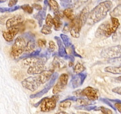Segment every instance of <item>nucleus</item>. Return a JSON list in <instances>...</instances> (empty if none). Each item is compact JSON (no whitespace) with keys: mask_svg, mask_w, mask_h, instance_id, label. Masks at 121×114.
<instances>
[{"mask_svg":"<svg viewBox=\"0 0 121 114\" xmlns=\"http://www.w3.org/2000/svg\"><path fill=\"white\" fill-rule=\"evenodd\" d=\"M112 7L113 4L112 1L109 0L99 3L90 11L86 23L88 25L92 26L99 23L106 17L108 12L112 9Z\"/></svg>","mask_w":121,"mask_h":114,"instance_id":"f257e3e1","label":"nucleus"},{"mask_svg":"<svg viewBox=\"0 0 121 114\" xmlns=\"http://www.w3.org/2000/svg\"><path fill=\"white\" fill-rule=\"evenodd\" d=\"M26 40L22 36H18L14 40L11 51V56L13 59H17L25 51L26 46Z\"/></svg>","mask_w":121,"mask_h":114,"instance_id":"f03ea898","label":"nucleus"},{"mask_svg":"<svg viewBox=\"0 0 121 114\" xmlns=\"http://www.w3.org/2000/svg\"><path fill=\"white\" fill-rule=\"evenodd\" d=\"M59 96L57 95H54L51 97H45L40 104L41 111L46 112L54 110L56 107L57 102L59 100Z\"/></svg>","mask_w":121,"mask_h":114,"instance_id":"7ed1b4c3","label":"nucleus"},{"mask_svg":"<svg viewBox=\"0 0 121 114\" xmlns=\"http://www.w3.org/2000/svg\"><path fill=\"white\" fill-rule=\"evenodd\" d=\"M21 84L25 89L30 91H34L38 89L41 84L39 76H30L25 78L22 82Z\"/></svg>","mask_w":121,"mask_h":114,"instance_id":"20e7f679","label":"nucleus"},{"mask_svg":"<svg viewBox=\"0 0 121 114\" xmlns=\"http://www.w3.org/2000/svg\"><path fill=\"white\" fill-rule=\"evenodd\" d=\"M100 55L103 58L109 59L121 57V45H117L104 49L100 53Z\"/></svg>","mask_w":121,"mask_h":114,"instance_id":"39448f33","label":"nucleus"},{"mask_svg":"<svg viewBox=\"0 0 121 114\" xmlns=\"http://www.w3.org/2000/svg\"><path fill=\"white\" fill-rule=\"evenodd\" d=\"M120 25L119 20L117 18L112 17L111 19V21H106V28L105 31V36L106 38H109L112 34H114L117 32V29Z\"/></svg>","mask_w":121,"mask_h":114,"instance_id":"423d86ee","label":"nucleus"},{"mask_svg":"<svg viewBox=\"0 0 121 114\" xmlns=\"http://www.w3.org/2000/svg\"><path fill=\"white\" fill-rule=\"evenodd\" d=\"M69 76L66 73L61 74L59 77V80L55 85H54L53 89V93L54 95H58L63 91L68 83Z\"/></svg>","mask_w":121,"mask_h":114,"instance_id":"0eeeda50","label":"nucleus"},{"mask_svg":"<svg viewBox=\"0 0 121 114\" xmlns=\"http://www.w3.org/2000/svg\"><path fill=\"white\" fill-rule=\"evenodd\" d=\"M82 94L83 97H86L92 102L98 100L100 96V93L98 89L90 86L87 87L82 90Z\"/></svg>","mask_w":121,"mask_h":114,"instance_id":"6e6552de","label":"nucleus"},{"mask_svg":"<svg viewBox=\"0 0 121 114\" xmlns=\"http://www.w3.org/2000/svg\"><path fill=\"white\" fill-rule=\"evenodd\" d=\"M82 27V26L79 21V16L75 17L74 19L72 20V22L70 24V33L71 36L76 39L79 38L80 36V32Z\"/></svg>","mask_w":121,"mask_h":114,"instance_id":"1a4fd4ad","label":"nucleus"},{"mask_svg":"<svg viewBox=\"0 0 121 114\" xmlns=\"http://www.w3.org/2000/svg\"><path fill=\"white\" fill-rule=\"evenodd\" d=\"M86 77H87V74L83 72L73 75L72 76L70 81V84L72 88L76 89V88L81 86L83 84Z\"/></svg>","mask_w":121,"mask_h":114,"instance_id":"9d476101","label":"nucleus"},{"mask_svg":"<svg viewBox=\"0 0 121 114\" xmlns=\"http://www.w3.org/2000/svg\"><path fill=\"white\" fill-rule=\"evenodd\" d=\"M22 64L24 66H31L37 64H45L47 62V59L43 57H40L39 56L35 57H28L23 59Z\"/></svg>","mask_w":121,"mask_h":114,"instance_id":"9b49d317","label":"nucleus"},{"mask_svg":"<svg viewBox=\"0 0 121 114\" xmlns=\"http://www.w3.org/2000/svg\"><path fill=\"white\" fill-rule=\"evenodd\" d=\"M24 20V17L21 14L16 15L10 19H8L6 21V27L7 28H10L11 27H16L18 25L22 23Z\"/></svg>","mask_w":121,"mask_h":114,"instance_id":"f8f14e48","label":"nucleus"},{"mask_svg":"<svg viewBox=\"0 0 121 114\" xmlns=\"http://www.w3.org/2000/svg\"><path fill=\"white\" fill-rule=\"evenodd\" d=\"M19 31H20V28L18 27H11L10 28H8V30L6 32L4 31L2 32V36L6 41L10 42L13 41L15 37L18 33Z\"/></svg>","mask_w":121,"mask_h":114,"instance_id":"ddd939ff","label":"nucleus"},{"mask_svg":"<svg viewBox=\"0 0 121 114\" xmlns=\"http://www.w3.org/2000/svg\"><path fill=\"white\" fill-rule=\"evenodd\" d=\"M46 70L45 64H37L30 66L27 70V73L30 75L40 74Z\"/></svg>","mask_w":121,"mask_h":114,"instance_id":"4468645a","label":"nucleus"},{"mask_svg":"<svg viewBox=\"0 0 121 114\" xmlns=\"http://www.w3.org/2000/svg\"><path fill=\"white\" fill-rule=\"evenodd\" d=\"M52 66L53 68L58 70H62L67 66V64L65 60L60 58V57H54L53 61H52Z\"/></svg>","mask_w":121,"mask_h":114,"instance_id":"2eb2a0df","label":"nucleus"},{"mask_svg":"<svg viewBox=\"0 0 121 114\" xmlns=\"http://www.w3.org/2000/svg\"><path fill=\"white\" fill-rule=\"evenodd\" d=\"M54 38L56 40V41L57 44L58 45V47H59L58 53L59 55V57L64 58V57H65L67 55V52H66V48H65V45L63 43L61 38H59V36H56L54 37Z\"/></svg>","mask_w":121,"mask_h":114,"instance_id":"dca6fc26","label":"nucleus"},{"mask_svg":"<svg viewBox=\"0 0 121 114\" xmlns=\"http://www.w3.org/2000/svg\"><path fill=\"white\" fill-rule=\"evenodd\" d=\"M54 72V69H50L48 70H45L43 72H41L39 74V77H40V81H41V84H44L48 81L50 78L52 77V75Z\"/></svg>","mask_w":121,"mask_h":114,"instance_id":"f3484780","label":"nucleus"},{"mask_svg":"<svg viewBox=\"0 0 121 114\" xmlns=\"http://www.w3.org/2000/svg\"><path fill=\"white\" fill-rule=\"evenodd\" d=\"M89 13L90 11L88 7H85L80 12L79 15V19L82 26H83L87 22Z\"/></svg>","mask_w":121,"mask_h":114,"instance_id":"a211bd4d","label":"nucleus"},{"mask_svg":"<svg viewBox=\"0 0 121 114\" xmlns=\"http://www.w3.org/2000/svg\"><path fill=\"white\" fill-rule=\"evenodd\" d=\"M47 7V6L44 5V8H43V9L39 11V13H38L37 14H35V15H34V17L38 20V22H39V26H40V27H41V26H43V20H44V19H46Z\"/></svg>","mask_w":121,"mask_h":114,"instance_id":"6ab92c4d","label":"nucleus"},{"mask_svg":"<svg viewBox=\"0 0 121 114\" xmlns=\"http://www.w3.org/2000/svg\"><path fill=\"white\" fill-rule=\"evenodd\" d=\"M78 0H61L60 5L63 8H72L78 4Z\"/></svg>","mask_w":121,"mask_h":114,"instance_id":"aec40b11","label":"nucleus"},{"mask_svg":"<svg viewBox=\"0 0 121 114\" xmlns=\"http://www.w3.org/2000/svg\"><path fill=\"white\" fill-rule=\"evenodd\" d=\"M104 71L106 72L113 74H121V64L119 66H108L104 68Z\"/></svg>","mask_w":121,"mask_h":114,"instance_id":"412c9836","label":"nucleus"},{"mask_svg":"<svg viewBox=\"0 0 121 114\" xmlns=\"http://www.w3.org/2000/svg\"><path fill=\"white\" fill-rule=\"evenodd\" d=\"M52 86L50 85V84H47L46 86H45V87L41 91H39V92L37 93L34 94V95H31L30 96V98L33 99V98H38V97H41V96H43V95H44L45 94L47 93L48 91H49L50 89L52 87Z\"/></svg>","mask_w":121,"mask_h":114,"instance_id":"4be33fe9","label":"nucleus"},{"mask_svg":"<svg viewBox=\"0 0 121 114\" xmlns=\"http://www.w3.org/2000/svg\"><path fill=\"white\" fill-rule=\"evenodd\" d=\"M35 49H36V43L35 40H30L26 44L24 51L26 53H29L35 51Z\"/></svg>","mask_w":121,"mask_h":114,"instance_id":"5701e85b","label":"nucleus"},{"mask_svg":"<svg viewBox=\"0 0 121 114\" xmlns=\"http://www.w3.org/2000/svg\"><path fill=\"white\" fill-rule=\"evenodd\" d=\"M106 25V21H105L98 27V29L96 30L95 32V36L96 38H101V37L104 36V34H105Z\"/></svg>","mask_w":121,"mask_h":114,"instance_id":"b1692460","label":"nucleus"},{"mask_svg":"<svg viewBox=\"0 0 121 114\" xmlns=\"http://www.w3.org/2000/svg\"><path fill=\"white\" fill-rule=\"evenodd\" d=\"M63 14L65 16H66V17L68 19L70 20H73V19L75 17V15H74V11L72 9V8H67L63 11Z\"/></svg>","mask_w":121,"mask_h":114,"instance_id":"393cba45","label":"nucleus"},{"mask_svg":"<svg viewBox=\"0 0 121 114\" xmlns=\"http://www.w3.org/2000/svg\"><path fill=\"white\" fill-rule=\"evenodd\" d=\"M20 8V6L18 5H15L12 7H0V13H11L19 10Z\"/></svg>","mask_w":121,"mask_h":114,"instance_id":"a878e982","label":"nucleus"},{"mask_svg":"<svg viewBox=\"0 0 121 114\" xmlns=\"http://www.w3.org/2000/svg\"><path fill=\"white\" fill-rule=\"evenodd\" d=\"M60 19H61L56 15H54V18H53V25L54 26V30L56 31L60 30L62 26V22L61 21Z\"/></svg>","mask_w":121,"mask_h":114,"instance_id":"bb28decb","label":"nucleus"},{"mask_svg":"<svg viewBox=\"0 0 121 114\" xmlns=\"http://www.w3.org/2000/svg\"><path fill=\"white\" fill-rule=\"evenodd\" d=\"M76 102L78 104H80V105H89V104H93V103L91 102L92 101L88 99L84 98L83 97H79L78 98H77Z\"/></svg>","mask_w":121,"mask_h":114,"instance_id":"cd10ccee","label":"nucleus"},{"mask_svg":"<svg viewBox=\"0 0 121 114\" xmlns=\"http://www.w3.org/2000/svg\"><path fill=\"white\" fill-rule=\"evenodd\" d=\"M60 38H61V40H62L63 43L65 45V47L69 48L72 45V42H71V40L70 39L69 37L67 35L65 34H60Z\"/></svg>","mask_w":121,"mask_h":114,"instance_id":"c85d7f7f","label":"nucleus"},{"mask_svg":"<svg viewBox=\"0 0 121 114\" xmlns=\"http://www.w3.org/2000/svg\"><path fill=\"white\" fill-rule=\"evenodd\" d=\"M85 70V67L82 64L78 62L73 68V72L75 74H79L83 72Z\"/></svg>","mask_w":121,"mask_h":114,"instance_id":"c756f323","label":"nucleus"},{"mask_svg":"<svg viewBox=\"0 0 121 114\" xmlns=\"http://www.w3.org/2000/svg\"><path fill=\"white\" fill-rule=\"evenodd\" d=\"M71 104L72 103L70 102V100H64L60 102V104H59V109L60 110H66V109L70 108Z\"/></svg>","mask_w":121,"mask_h":114,"instance_id":"7c9ffc66","label":"nucleus"},{"mask_svg":"<svg viewBox=\"0 0 121 114\" xmlns=\"http://www.w3.org/2000/svg\"><path fill=\"white\" fill-rule=\"evenodd\" d=\"M48 4H49L48 6L50 7V10H52L54 11L59 10V8H60L59 4L55 0H48Z\"/></svg>","mask_w":121,"mask_h":114,"instance_id":"2f4dec72","label":"nucleus"},{"mask_svg":"<svg viewBox=\"0 0 121 114\" xmlns=\"http://www.w3.org/2000/svg\"><path fill=\"white\" fill-rule=\"evenodd\" d=\"M110 14L112 17H118L121 15V4L118 5L117 7H116L112 11H111Z\"/></svg>","mask_w":121,"mask_h":114,"instance_id":"473e14b6","label":"nucleus"},{"mask_svg":"<svg viewBox=\"0 0 121 114\" xmlns=\"http://www.w3.org/2000/svg\"><path fill=\"white\" fill-rule=\"evenodd\" d=\"M96 106L95 105H80L78 106H75V109H80V110H88V111H90V110H94L96 108Z\"/></svg>","mask_w":121,"mask_h":114,"instance_id":"72a5a7b5","label":"nucleus"},{"mask_svg":"<svg viewBox=\"0 0 121 114\" xmlns=\"http://www.w3.org/2000/svg\"><path fill=\"white\" fill-rule=\"evenodd\" d=\"M41 32L43 34H46V35L51 34L52 33V27H50V26H47V24L43 25L41 30Z\"/></svg>","mask_w":121,"mask_h":114,"instance_id":"f704fd0d","label":"nucleus"},{"mask_svg":"<svg viewBox=\"0 0 121 114\" xmlns=\"http://www.w3.org/2000/svg\"><path fill=\"white\" fill-rule=\"evenodd\" d=\"M20 8L23 10L25 12L30 14H32L33 12V8L32 7V6H30L29 4L22 5L20 7Z\"/></svg>","mask_w":121,"mask_h":114,"instance_id":"c9c22d12","label":"nucleus"},{"mask_svg":"<svg viewBox=\"0 0 121 114\" xmlns=\"http://www.w3.org/2000/svg\"><path fill=\"white\" fill-rule=\"evenodd\" d=\"M94 110L95 111H98V110H100L102 113L104 114H112V111L110 109H108V108H105V107L103 106H100V107H96L95 109H94Z\"/></svg>","mask_w":121,"mask_h":114,"instance_id":"e433bc0d","label":"nucleus"},{"mask_svg":"<svg viewBox=\"0 0 121 114\" xmlns=\"http://www.w3.org/2000/svg\"><path fill=\"white\" fill-rule=\"evenodd\" d=\"M46 24L50 27H52L53 26V18L51 15V14H48L46 17Z\"/></svg>","mask_w":121,"mask_h":114,"instance_id":"4c0bfd02","label":"nucleus"},{"mask_svg":"<svg viewBox=\"0 0 121 114\" xmlns=\"http://www.w3.org/2000/svg\"><path fill=\"white\" fill-rule=\"evenodd\" d=\"M46 45H47V41L45 39H39L37 40V45L40 48H46Z\"/></svg>","mask_w":121,"mask_h":114,"instance_id":"58836bf2","label":"nucleus"},{"mask_svg":"<svg viewBox=\"0 0 121 114\" xmlns=\"http://www.w3.org/2000/svg\"><path fill=\"white\" fill-rule=\"evenodd\" d=\"M24 38H26V39H28V40H35V36L33 33H31V32H27V33H24L23 35L22 36Z\"/></svg>","mask_w":121,"mask_h":114,"instance_id":"ea45409f","label":"nucleus"},{"mask_svg":"<svg viewBox=\"0 0 121 114\" xmlns=\"http://www.w3.org/2000/svg\"><path fill=\"white\" fill-rule=\"evenodd\" d=\"M47 49H48L51 52H54V50H55L56 49L55 43L53 41H52V40H50V41L49 42V43H48V48Z\"/></svg>","mask_w":121,"mask_h":114,"instance_id":"a19ab883","label":"nucleus"},{"mask_svg":"<svg viewBox=\"0 0 121 114\" xmlns=\"http://www.w3.org/2000/svg\"><path fill=\"white\" fill-rule=\"evenodd\" d=\"M70 47L71 49H72V55H73V56H74V57H79V58H83L80 54H79V53H78V52H76V49H75V47H74V45L72 44Z\"/></svg>","mask_w":121,"mask_h":114,"instance_id":"79ce46f5","label":"nucleus"},{"mask_svg":"<svg viewBox=\"0 0 121 114\" xmlns=\"http://www.w3.org/2000/svg\"><path fill=\"white\" fill-rule=\"evenodd\" d=\"M70 24L68 23H66L64 26L62 30V32L64 33H67L70 32Z\"/></svg>","mask_w":121,"mask_h":114,"instance_id":"37998d69","label":"nucleus"},{"mask_svg":"<svg viewBox=\"0 0 121 114\" xmlns=\"http://www.w3.org/2000/svg\"><path fill=\"white\" fill-rule=\"evenodd\" d=\"M54 15H56V16L58 17H59L60 19H63V18L64 17V14L63 12L60 11L59 10H57V11H54Z\"/></svg>","mask_w":121,"mask_h":114,"instance_id":"c03bdc74","label":"nucleus"},{"mask_svg":"<svg viewBox=\"0 0 121 114\" xmlns=\"http://www.w3.org/2000/svg\"><path fill=\"white\" fill-rule=\"evenodd\" d=\"M108 62L110 63H121V57L114 58V59H109Z\"/></svg>","mask_w":121,"mask_h":114,"instance_id":"a18cd8bd","label":"nucleus"},{"mask_svg":"<svg viewBox=\"0 0 121 114\" xmlns=\"http://www.w3.org/2000/svg\"><path fill=\"white\" fill-rule=\"evenodd\" d=\"M32 7L37 11H40L43 9V7H41V5L39 4H32Z\"/></svg>","mask_w":121,"mask_h":114,"instance_id":"49530a36","label":"nucleus"},{"mask_svg":"<svg viewBox=\"0 0 121 114\" xmlns=\"http://www.w3.org/2000/svg\"><path fill=\"white\" fill-rule=\"evenodd\" d=\"M112 90L113 93H115L121 95V87H115L113 88Z\"/></svg>","mask_w":121,"mask_h":114,"instance_id":"de8ad7c7","label":"nucleus"},{"mask_svg":"<svg viewBox=\"0 0 121 114\" xmlns=\"http://www.w3.org/2000/svg\"><path fill=\"white\" fill-rule=\"evenodd\" d=\"M82 90H77L76 91H73V95H76L77 97H83L82 94Z\"/></svg>","mask_w":121,"mask_h":114,"instance_id":"09e8293b","label":"nucleus"},{"mask_svg":"<svg viewBox=\"0 0 121 114\" xmlns=\"http://www.w3.org/2000/svg\"><path fill=\"white\" fill-rule=\"evenodd\" d=\"M77 98L78 97H76V96H70V97H69L68 98L66 99V100H73V101H76V100Z\"/></svg>","mask_w":121,"mask_h":114,"instance_id":"8fccbe9b","label":"nucleus"},{"mask_svg":"<svg viewBox=\"0 0 121 114\" xmlns=\"http://www.w3.org/2000/svg\"><path fill=\"white\" fill-rule=\"evenodd\" d=\"M115 106L116 108L118 109V110H119L120 112H121V104L119 103H116L115 104Z\"/></svg>","mask_w":121,"mask_h":114,"instance_id":"3c124183","label":"nucleus"},{"mask_svg":"<svg viewBox=\"0 0 121 114\" xmlns=\"http://www.w3.org/2000/svg\"><path fill=\"white\" fill-rule=\"evenodd\" d=\"M44 99H45V97H44V98H43V99H41V100L39 101V102H38V103H35V104H34V107H35V108H37V107L39 106V105H40V104H41V102H42L43 101V100Z\"/></svg>","mask_w":121,"mask_h":114,"instance_id":"603ef678","label":"nucleus"},{"mask_svg":"<svg viewBox=\"0 0 121 114\" xmlns=\"http://www.w3.org/2000/svg\"><path fill=\"white\" fill-rule=\"evenodd\" d=\"M88 1V0H78V2H79V3H83V2H87V1Z\"/></svg>","mask_w":121,"mask_h":114,"instance_id":"864d4df0","label":"nucleus"},{"mask_svg":"<svg viewBox=\"0 0 121 114\" xmlns=\"http://www.w3.org/2000/svg\"><path fill=\"white\" fill-rule=\"evenodd\" d=\"M44 5L46 6H48V0H44Z\"/></svg>","mask_w":121,"mask_h":114,"instance_id":"5fc2aeb1","label":"nucleus"},{"mask_svg":"<svg viewBox=\"0 0 121 114\" xmlns=\"http://www.w3.org/2000/svg\"><path fill=\"white\" fill-rule=\"evenodd\" d=\"M116 79H117V80L119 81V82H121V76H119V77H117V78H116Z\"/></svg>","mask_w":121,"mask_h":114,"instance_id":"6e6d98bb","label":"nucleus"},{"mask_svg":"<svg viewBox=\"0 0 121 114\" xmlns=\"http://www.w3.org/2000/svg\"><path fill=\"white\" fill-rule=\"evenodd\" d=\"M69 66H73V62H72L70 61L69 64Z\"/></svg>","mask_w":121,"mask_h":114,"instance_id":"4d7b16f0","label":"nucleus"},{"mask_svg":"<svg viewBox=\"0 0 121 114\" xmlns=\"http://www.w3.org/2000/svg\"><path fill=\"white\" fill-rule=\"evenodd\" d=\"M6 1V0H0V4L3 3V2H5Z\"/></svg>","mask_w":121,"mask_h":114,"instance_id":"13d9d810","label":"nucleus"},{"mask_svg":"<svg viewBox=\"0 0 121 114\" xmlns=\"http://www.w3.org/2000/svg\"><path fill=\"white\" fill-rule=\"evenodd\" d=\"M59 114H61V113H63V114H67V112H66L65 111H60V112H59Z\"/></svg>","mask_w":121,"mask_h":114,"instance_id":"bf43d9fd","label":"nucleus"},{"mask_svg":"<svg viewBox=\"0 0 121 114\" xmlns=\"http://www.w3.org/2000/svg\"><path fill=\"white\" fill-rule=\"evenodd\" d=\"M38 1H42L43 0H38Z\"/></svg>","mask_w":121,"mask_h":114,"instance_id":"052dcab7","label":"nucleus"},{"mask_svg":"<svg viewBox=\"0 0 121 114\" xmlns=\"http://www.w3.org/2000/svg\"><path fill=\"white\" fill-rule=\"evenodd\" d=\"M0 50H1V47H0Z\"/></svg>","mask_w":121,"mask_h":114,"instance_id":"680f3d73","label":"nucleus"},{"mask_svg":"<svg viewBox=\"0 0 121 114\" xmlns=\"http://www.w3.org/2000/svg\"><path fill=\"white\" fill-rule=\"evenodd\" d=\"M119 1H120V0H119Z\"/></svg>","mask_w":121,"mask_h":114,"instance_id":"e2e57ef3","label":"nucleus"}]
</instances>
